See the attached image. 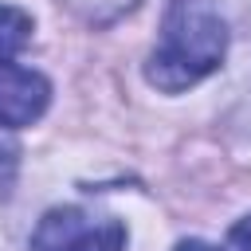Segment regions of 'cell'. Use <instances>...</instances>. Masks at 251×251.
<instances>
[{"label":"cell","mask_w":251,"mask_h":251,"mask_svg":"<svg viewBox=\"0 0 251 251\" xmlns=\"http://www.w3.org/2000/svg\"><path fill=\"white\" fill-rule=\"evenodd\" d=\"M176 251H216V247H208L200 239H184V243H176Z\"/></svg>","instance_id":"7"},{"label":"cell","mask_w":251,"mask_h":251,"mask_svg":"<svg viewBox=\"0 0 251 251\" xmlns=\"http://www.w3.org/2000/svg\"><path fill=\"white\" fill-rule=\"evenodd\" d=\"M227 251H251V216H243L231 235H227Z\"/></svg>","instance_id":"6"},{"label":"cell","mask_w":251,"mask_h":251,"mask_svg":"<svg viewBox=\"0 0 251 251\" xmlns=\"http://www.w3.org/2000/svg\"><path fill=\"white\" fill-rule=\"evenodd\" d=\"M47 98H51V86L39 71L0 59V126L8 129L31 126L47 110Z\"/></svg>","instance_id":"3"},{"label":"cell","mask_w":251,"mask_h":251,"mask_svg":"<svg viewBox=\"0 0 251 251\" xmlns=\"http://www.w3.org/2000/svg\"><path fill=\"white\" fill-rule=\"evenodd\" d=\"M126 247V224L106 216V212H90V208H51L35 231L27 251H122Z\"/></svg>","instance_id":"2"},{"label":"cell","mask_w":251,"mask_h":251,"mask_svg":"<svg viewBox=\"0 0 251 251\" xmlns=\"http://www.w3.org/2000/svg\"><path fill=\"white\" fill-rule=\"evenodd\" d=\"M59 4H63L67 12H75L78 20L102 27V24H114L118 16H126L137 0H59Z\"/></svg>","instance_id":"5"},{"label":"cell","mask_w":251,"mask_h":251,"mask_svg":"<svg viewBox=\"0 0 251 251\" xmlns=\"http://www.w3.org/2000/svg\"><path fill=\"white\" fill-rule=\"evenodd\" d=\"M227 51V24L216 0H169L161 20V39L145 63V78L165 90H188L208 78Z\"/></svg>","instance_id":"1"},{"label":"cell","mask_w":251,"mask_h":251,"mask_svg":"<svg viewBox=\"0 0 251 251\" xmlns=\"http://www.w3.org/2000/svg\"><path fill=\"white\" fill-rule=\"evenodd\" d=\"M27 39H31V16L12 4H0V59H12L16 51H24Z\"/></svg>","instance_id":"4"}]
</instances>
